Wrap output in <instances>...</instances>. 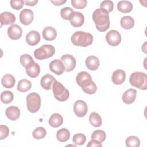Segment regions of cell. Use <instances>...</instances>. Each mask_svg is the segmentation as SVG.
<instances>
[{
	"label": "cell",
	"instance_id": "11",
	"mask_svg": "<svg viewBox=\"0 0 147 147\" xmlns=\"http://www.w3.org/2000/svg\"><path fill=\"white\" fill-rule=\"evenodd\" d=\"M33 12L32 10L24 9L20 13V21L24 25L30 24L33 20Z\"/></svg>",
	"mask_w": 147,
	"mask_h": 147
},
{
	"label": "cell",
	"instance_id": "44",
	"mask_svg": "<svg viewBox=\"0 0 147 147\" xmlns=\"http://www.w3.org/2000/svg\"><path fill=\"white\" fill-rule=\"evenodd\" d=\"M25 3L27 6H33L36 5L38 3L37 0H34V1H24Z\"/></svg>",
	"mask_w": 147,
	"mask_h": 147
},
{
	"label": "cell",
	"instance_id": "20",
	"mask_svg": "<svg viewBox=\"0 0 147 147\" xmlns=\"http://www.w3.org/2000/svg\"><path fill=\"white\" fill-rule=\"evenodd\" d=\"M55 80V78L50 74H46L44 75L41 78L40 81V84L41 87L44 90H49L52 87Z\"/></svg>",
	"mask_w": 147,
	"mask_h": 147
},
{
	"label": "cell",
	"instance_id": "39",
	"mask_svg": "<svg viewBox=\"0 0 147 147\" xmlns=\"http://www.w3.org/2000/svg\"><path fill=\"white\" fill-rule=\"evenodd\" d=\"M71 3L72 6L75 9H82L86 6L87 1L86 0H72Z\"/></svg>",
	"mask_w": 147,
	"mask_h": 147
},
{
	"label": "cell",
	"instance_id": "5",
	"mask_svg": "<svg viewBox=\"0 0 147 147\" xmlns=\"http://www.w3.org/2000/svg\"><path fill=\"white\" fill-rule=\"evenodd\" d=\"M52 91L55 98L60 102H64L67 100L69 96L68 90L60 82L56 79L55 80L52 85Z\"/></svg>",
	"mask_w": 147,
	"mask_h": 147
},
{
	"label": "cell",
	"instance_id": "33",
	"mask_svg": "<svg viewBox=\"0 0 147 147\" xmlns=\"http://www.w3.org/2000/svg\"><path fill=\"white\" fill-rule=\"evenodd\" d=\"M126 145L128 147H138L140 145V140L137 136H129L126 139Z\"/></svg>",
	"mask_w": 147,
	"mask_h": 147
},
{
	"label": "cell",
	"instance_id": "29",
	"mask_svg": "<svg viewBox=\"0 0 147 147\" xmlns=\"http://www.w3.org/2000/svg\"><path fill=\"white\" fill-rule=\"evenodd\" d=\"M32 87V83L28 79H23L20 80L17 84V89L21 92H25L29 91Z\"/></svg>",
	"mask_w": 147,
	"mask_h": 147
},
{
	"label": "cell",
	"instance_id": "17",
	"mask_svg": "<svg viewBox=\"0 0 147 147\" xmlns=\"http://www.w3.org/2000/svg\"><path fill=\"white\" fill-rule=\"evenodd\" d=\"M71 24L75 28L80 27L83 25L84 22V15L78 11H75L69 20Z\"/></svg>",
	"mask_w": 147,
	"mask_h": 147
},
{
	"label": "cell",
	"instance_id": "23",
	"mask_svg": "<svg viewBox=\"0 0 147 147\" xmlns=\"http://www.w3.org/2000/svg\"><path fill=\"white\" fill-rule=\"evenodd\" d=\"M49 124L52 127H58L61 126L63 122V118L61 115L59 113H53L49 119Z\"/></svg>",
	"mask_w": 147,
	"mask_h": 147
},
{
	"label": "cell",
	"instance_id": "26",
	"mask_svg": "<svg viewBox=\"0 0 147 147\" xmlns=\"http://www.w3.org/2000/svg\"><path fill=\"white\" fill-rule=\"evenodd\" d=\"M20 61L21 64L25 68V69L29 68L32 67L35 61L33 60L32 57L29 54H24L20 56Z\"/></svg>",
	"mask_w": 147,
	"mask_h": 147
},
{
	"label": "cell",
	"instance_id": "16",
	"mask_svg": "<svg viewBox=\"0 0 147 147\" xmlns=\"http://www.w3.org/2000/svg\"><path fill=\"white\" fill-rule=\"evenodd\" d=\"M126 79V73L122 69H117L115 71L111 76V80L115 84H122Z\"/></svg>",
	"mask_w": 147,
	"mask_h": 147
},
{
	"label": "cell",
	"instance_id": "4",
	"mask_svg": "<svg viewBox=\"0 0 147 147\" xmlns=\"http://www.w3.org/2000/svg\"><path fill=\"white\" fill-rule=\"evenodd\" d=\"M130 84L142 90L147 89V75L142 72H135L131 74L129 79Z\"/></svg>",
	"mask_w": 147,
	"mask_h": 147
},
{
	"label": "cell",
	"instance_id": "42",
	"mask_svg": "<svg viewBox=\"0 0 147 147\" xmlns=\"http://www.w3.org/2000/svg\"><path fill=\"white\" fill-rule=\"evenodd\" d=\"M87 146L88 147H102V142L94 140V139H91V141H90L87 145Z\"/></svg>",
	"mask_w": 147,
	"mask_h": 147
},
{
	"label": "cell",
	"instance_id": "34",
	"mask_svg": "<svg viewBox=\"0 0 147 147\" xmlns=\"http://www.w3.org/2000/svg\"><path fill=\"white\" fill-rule=\"evenodd\" d=\"M91 139L96 140L100 142H103L106 137L105 132L102 130H95L91 134Z\"/></svg>",
	"mask_w": 147,
	"mask_h": 147
},
{
	"label": "cell",
	"instance_id": "40",
	"mask_svg": "<svg viewBox=\"0 0 147 147\" xmlns=\"http://www.w3.org/2000/svg\"><path fill=\"white\" fill-rule=\"evenodd\" d=\"M24 1L22 0H11L10 2L11 7L14 10H20L24 5Z\"/></svg>",
	"mask_w": 147,
	"mask_h": 147
},
{
	"label": "cell",
	"instance_id": "1",
	"mask_svg": "<svg viewBox=\"0 0 147 147\" xmlns=\"http://www.w3.org/2000/svg\"><path fill=\"white\" fill-rule=\"evenodd\" d=\"M76 81L85 93L91 95L96 92L97 86L88 72L86 71L80 72L76 77Z\"/></svg>",
	"mask_w": 147,
	"mask_h": 147
},
{
	"label": "cell",
	"instance_id": "24",
	"mask_svg": "<svg viewBox=\"0 0 147 147\" xmlns=\"http://www.w3.org/2000/svg\"><path fill=\"white\" fill-rule=\"evenodd\" d=\"M117 9L121 13H129L133 9V5L129 1H120L117 3Z\"/></svg>",
	"mask_w": 147,
	"mask_h": 147
},
{
	"label": "cell",
	"instance_id": "13",
	"mask_svg": "<svg viewBox=\"0 0 147 147\" xmlns=\"http://www.w3.org/2000/svg\"><path fill=\"white\" fill-rule=\"evenodd\" d=\"M22 34V30L21 28L17 24H13L7 29V34L11 40H17L20 39Z\"/></svg>",
	"mask_w": 147,
	"mask_h": 147
},
{
	"label": "cell",
	"instance_id": "41",
	"mask_svg": "<svg viewBox=\"0 0 147 147\" xmlns=\"http://www.w3.org/2000/svg\"><path fill=\"white\" fill-rule=\"evenodd\" d=\"M9 134V127L3 125H0V140H3L6 138Z\"/></svg>",
	"mask_w": 147,
	"mask_h": 147
},
{
	"label": "cell",
	"instance_id": "8",
	"mask_svg": "<svg viewBox=\"0 0 147 147\" xmlns=\"http://www.w3.org/2000/svg\"><path fill=\"white\" fill-rule=\"evenodd\" d=\"M121 36L116 30L109 31L106 35V40L111 46H117L121 41Z\"/></svg>",
	"mask_w": 147,
	"mask_h": 147
},
{
	"label": "cell",
	"instance_id": "38",
	"mask_svg": "<svg viewBox=\"0 0 147 147\" xmlns=\"http://www.w3.org/2000/svg\"><path fill=\"white\" fill-rule=\"evenodd\" d=\"M100 8H102L106 10L108 13L111 12L114 9V4L111 1H103L100 5Z\"/></svg>",
	"mask_w": 147,
	"mask_h": 147
},
{
	"label": "cell",
	"instance_id": "14",
	"mask_svg": "<svg viewBox=\"0 0 147 147\" xmlns=\"http://www.w3.org/2000/svg\"><path fill=\"white\" fill-rule=\"evenodd\" d=\"M41 37L40 33L36 30H31L26 36V41L29 45L34 46L39 43Z\"/></svg>",
	"mask_w": 147,
	"mask_h": 147
},
{
	"label": "cell",
	"instance_id": "31",
	"mask_svg": "<svg viewBox=\"0 0 147 147\" xmlns=\"http://www.w3.org/2000/svg\"><path fill=\"white\" fill-rule=\"evenodd\" d=\"M26 72L28 76L32 78L38 76L40 72V67L38 63H34V64L29 68L26 69Z\"/></svg>",
	"mask_w": 147,
	"mask_h": 147
},
{
	"label": "cell",
	"instance_id": "18",
	"mask_svg": "<svg viewBox=\"0 0 147 147\" xmlns=\"http://www.w3.org/2000/svg\"><path fill=\"white\" fill-rule=\"evenodd\" d=\"M137 91L133 88L127 90L122 95V99L126 104H131L133 103L136 98Z\"/></svg>",
	"mask_w": 147,
	"mask_h": 147
},
{
	"label": "cell",
	"instance_id": "7",
	"mask_svg": "<svg viewBox=\"0 0 147 147\" xmlns=\"http://www.w3.org/2000/svg\"><path fill=\"white\" fill-rule=\"evenodd\" d=\"M40 96L36 92H32L26 96L27 109L32 113H36L41 107Z\"/></svg>",
	"mask_w": 147,
	"mask_h": 147
},
{
	"label": "cell",
	"instance_id": "27",
	"mask_svg": "<svg viewBox=\"0 0 147 147\" xmlns=\"http://www.w3.org/2000/svg\"><path fill=\"white\" fill-rule=\"evenodd\" d=\"M121 26L125 29H130L134 25V20L132 17L126 16L122 17L120 21Z\"/></svg>",
	"mask_w": 147,
	"mask_h": 147
},
{
	"label": "cell",
	"instance_id": "15",
	"mask_svg": "<svg viewBox=\"0 0 147 147\" xmlns=\"http://www.w3.org/2000/svg\"><path fill=\"white\" fill-rule=\"evenodd\" d=\"M0 21L1 27L3 26V25H13V24L16 21V17L14 14L11 12L5 11L1 14Z\"/></svg>",
	"mask_w": 147,
	"mask_h": 147
},
{
	"label": "cell",
	"instance_id": "19",
	"mask_svg": "<svg viewBox=\"0 0 147 147\" xmlns=\"http://www.w3.org/2000/svg\"><path fill=\"white\" fill-rule=\"evenodd\" d=\"M5 114L9 119L11 121H16L20 118V110L17 106H11L6 109Z\"/></svg>",
	"mask_w": 147,
	"mask_h": 147
},
{
	"label": "cell",
	"instance_id": "37",
	"mask_svg": "<svg viewBox=\"0 0 147 147\" xmlns=\"http://www.w3.org/2000/svg\"><path fill=\"white\" fill-rule=\"evenodd\" d=\"M86 141V137L82 133L75 134L72 138V141L76 145H82L84 144Z\"/></svg>",
	"mask_w": 147,
	"mask_h": 147
},
{
	"label": "cell",
	"instance_id": "9",
	"mask_svg": "<svg viewBox=\"0 0 147 147\" xmlns=\"http://www.w3.org/2000/svg\"><path fill=\"white\" fill-rule=\"evenodd\" d=\"M87 111V105L84 101L82 100H78L75 102L74 105V111L77 117H84L86 115Z\"/></svg>",
	"mask_w": 147,
	"mask_h": 147
},
{
	"label": "cell",
	"instance_id": "32",
	"mask_svg": "<svg viewBox=\"0 0 147 147\" xmlns=\"http://www.w3.org/2000/svg\"><path fill=\"white\" fill-rule=\"evenodd\" d=\"M14 99V95L11 91H5L1 94V100L2 103L8 104L11 103Z\"/></svg>",
	"mask_w": 147,
	"mask_h": 147
},
{
	"label": "cell",
	"instance_id": "21",
	"mask_svg": "<svg viewBox=\"0 0 147 147\" xmlns=\"http://www.w3.org/2000/svg\"><path fill=\"white\" fill-rule=\"evenodd\" d=\"M86 67L91 71H95L99 67V59L95 56H90L87 57L85 61Z\"/></svg>",
	"mask_w": 147,
	"mask_h": 147
},
{
	"label": "cell",
	"instance_id": "25",
	"mask_svg": "<svg viewBox=\"0 0 147 147\" xmlns=\"http://www.w3.org/2000/svg\"><path fill=\"white\" fill-rule=\"evenodd\" d=\"M16 80L14 77L10 74L5 75L1 80L2 85L7 88H11L14 87L15 84Z\"/></svg>",
	"mask_w": 147,
	"mask_h": 147
},
{
	"label": "cell",
	"instance_id": "2",
	"mask_svg": "<svg viewBox=\"0 0 147 147\" xmlns=\"http://www.w3.org/2000/svg\"><path fill=\"white\" fill-rule=\"evenodd\" d=\"M92 20L97 30L99 32H104L110 27L109 14L102 8H98L93 12Z\"/></svg>",
	"mask_w": 147,
	"mask_h": 147
},
{
	"label": "cell",
	"instance_id": "3",
	"mask_svg": "<svg viewBox=\"0 0 147 147\" xmlns=\"http://www.w3.org/2000/svg\"><path fill=\"white\" fill-rule=\"evenodd\" d=\"M72 43L76 46L86 47L93 42V36L90 33L83 31H76L71 36Z\"/></svg>",
	"mask_w": 147,
	"mask_h": 147
},
{
	"label": "cell",
	"instance_id": "10",
	"mask_svg": "<svg viewBox=\"0 0 147 147\" xmlns=\"http://www.w3.org/2000/svg\"><path fill=\"white\" fill-rule=\"evenodd\" d=\"M60 60L63 63L65 67V71L67 72L72 71L76 67V59L71 55H64L61 56Z\"/></svg>",
	"mask_w": 147,
	"mask_h": 147
},
{
	"label": "cell",
	"instance_id": "12",
	"mask_svg": "<svg viewBox=\"0 0 147 147\" xmlns=\"http://www.w3.org/2000/svg\"><path fill=\"white\" fill-rule=\"evenodd\" d=\"M50 70L56 75H61L65 71V67L61 60L55 59L49 63Z\"/></svg>",
	"mask_w": 147,
	"mask_h": 147
},
{
	"label": "cell",
	"instance_id": "28",
	"mask_svg": "<svg viewBox=\"0 0 147 147\" xmlns=\"http://www.w3.org/2000/svg\"><path fill=\"white\" fill-rule=\"evenodd\" d=\"M70 137V132L66 128H62L56 133V138L61 142L67 141Z\"/></svg>",
	"mask_w": 147,
	"mask_h": 147
},
{
	"label": "cell",
	"instance_id": "36",
	"mask_svg": "<svg viewBox=\"0 0 147 147\" xmlns=\"http://www.w3.org/2000/svg\"><path fill=\"white\" fill-rule=\"evenodd\" d=\"M47 134L46 130L42 127H38L36 128L32 133V136L35 139H42L45 137Z\"/></svg>",
	"mask_w": 147,
	"mask_h": 147
},
{
	"label": "cell",
	"instance_id": "35",
	"mask_svg": "<svg viewBox=\"0 0 147 147\" xmlns=\"http://www.w3.org/2000/svg\"><path fill=\"white\" fill-rule=\"evenodd\" d=\"M74 12L75 11L72 8L69 7H65L61 9L60 15L63 19L65 20H70Z\"/></svg>",
	"mask_w": 147,
	"mask_h": 147
},
{
	"label": "cell",
	"instance_id": "30",
	"mask_svg": "<svg viewBox=\"0 0 147 147\" xmlns=\"http://www.w3.org/2000/svg\"><path fill=\"white\" fill-rule=\"evenodd\" d=\"M90 123L94 127H100L102 123L100 115L96 112H92L89 117Z\"/></svg>",
	"mask_w": 147,
	"mask_h": 147
},
{
	"label": "cell",
	"instance_id": "6",
	"mask_svg": "<svg viewBox=\"0 0 147 147\" xmlns=\"http://www.w3.org/2000/svg\"><path fill=\"white\" fill-rule=\"evenodd\" d=\"M55 53V47L50 44H45L36 49L34 52V56L37 60H44L49 58Z\"/></svg>",
	"mask_w": 147,
	"mask_h": 147
},
{
	"label": "cell",
	"instance_id": "22",
	"mask_svg": "<svg viewBox=\"0 0 147 147\" xmlns=\"http://www.w3.org/2000/svg\"><path fill=\"white\" fill-rule=\"evenodd\" d=\"M42 36L46 41H53L56 38V30L52 26H47L42 30Z\"/></svg>",
	"mask_w": 147,
	"mask_h": 147
},
{
	"label": "cell",
	"instance_id": "43",
	"mask_svg": "<svg viewBox=\"0 0 147 147\" xmlns=\"http://www.w3.org/2000/svg\"><path fill=\"white\" fill-rule=\"evenodd\" d=\"M67 2V1L66 0H65V1H61V0H58V1H56V0H55V1H51V2H52L54 5H55V6H60V5H62L63 4H64V3H65V2Z\"/></svg>",
	"mask_w": 147,
	"mask_h": 147
}]
</instances>
